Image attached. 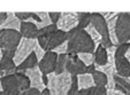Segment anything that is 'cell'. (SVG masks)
I'll return each mask as SVG.
<instances>
[{
  "label": "cell",
  "instance_id": "6da1fadb",
  "mask_svg": "<svg viewBox=\"0 0 130 95\" xmlns=\"http://www.w3.org/2000/svg\"><path fill=\"white\" fill-rule=\"evenodd\" d=\"M67 40H68V54L70 55H78L81 53L94 54L97 49L96 44L88 32L78 28L67 32Z\"/></svg>",
  "mask_w": 130,
  "mask_h": 95
},
{
  "label": "cell",
  "instance_id": "7a4b0ae2",
  "mask_svg": "<svg viewBox=\"0 0 130 95\" xmlns=\"http://www.w3.org/2000/svg\"><path fill=\"white\" fill-rule=\"evenodd\" d=\"M71 84H73V76L67 71L61 75H55V73L48 75L47 88L52 95H68Z\"/></svg>",
  "mask_w": 130,
  "mask_h": 95
},
{
  "label": "cell",
  "instance_id": "3957f363",
  "mask_svg": "<svg viewBox=\"0 0 130 95\" xmlns=\"http://www.w3.org/2000/svg\"><path fill=\"white\" fill-rule=\"evenodd\" d=\"M22 34L16 30H0V48L15 53L22 40Z\"/></svg>",
  "mask_w": 130,
  "mask_h": 95
},
{
  "label": "cell",
  "instance_id": "277c9868",
  "mask_svg": "<svg viewBox=\"0 0 130 95\" xmlns=\"http://www.w3.org/2000/svg\"><path fill=\"white\" fill-rule=\"evenodd\" d=\"M38 44L40 45L43 49L45 52H50L53 51L54 48H57L58 46L62 45L63 42L68 41L67 40V33L61 30H57L55 32L48 34V36H44V37H39L37 39Z\"/></svg>",
  "mask_w": 130,
  "mask_h": 95
},
{
  "label": "cell",
  "instance_id": "5b68a950",
  "mask_svg": "<svg viewBox=\"0 0 130 95\" xmlns=\"http://www.w3.org/2000/svg\"><path fill=\"white\" fill-rule=\"evenodd\" d=\"M116 37L119 45L130 42V13H119L116 22Z\"/></svg>",
  "mask_w": 130,
  "mask_h": 95
},
{
  "label": "cell",
  "instance_id": "8992f818",
  "mask_svg": "<svg viewBox=\"0 0 130 95\" xmlns=\"http://www.w3.org/2000/svg\"><path fill=\"white\" fill-rule=\"evenodd\" d=\"M91 24L96 28V30L100 33L103 41H101V46H104L106 49L109 47L114 46L110 41L109 38V32H108V25L107 21L104 18V16H101L100 13H92V17H91Z\"/></svg>",
  "mask_w": 130,
  "mask_h": 95
},
{
  "label": "cell",
  "instance_id": "52a82bcc",
  "mask_svg": "<svg viewBox=\"0 0 130 95\" xmlns=\"http://www.w3.org/2000/svg\"><path fill=\"white\" fill-rule=\"evenodd\" d=\"M37 40L27 39V38H22L20 45L17 47L16 52H15L14 56V62L16 66H19L25 59H28L35 51V45H36Z\"/></svg>",
  "mask_w": 130,
  "mask_h": 95
},
{
  "label": "cell",
  "instance_id": "ba28073f",
  "mask_svg": "<svg viewBox=\"0 0 130 95\" xmlns=\"http://www.w3.org/2000/svg\"><path fill=\"white\" fill-rule=\"evenodd\" d=\"M1 84L4 92L7 93L8 95H21L23 93L16 73L1 77Z\"/></svg>",
  "mask_w": 130,
  "mask_h": 95
},
{
  "label": "cell",
  "instance_id": "9c48e42d",
  "mask_svg": "<svg viewBox=\"0 0 130 95\" xmlns=\"http://www.w3.org/2000/svg\"><path fill=\"white\" fill-rule=\"evenodd\" d=\"M57 25L58 29L66 33L78 28V13H62Z\"/></svg>",
  "mask_w": 130,
  "mask_h": 95
},
{
  "label": "cell",
  "instance_id": "30bf717a",
  "mask_svg": "<svg viewBox=\"0 0 130 95\" xmlns=\"http://www.w3.org/2000/svg\"><path fill=\"white\" fill-rule=\"evenodd\" d=\"M88 66L79 60L78 55H70L68 54V61L66 64V71L71 76H79L86 73Z\"/></svg>",
  "mask_w": 130,
  "mask_h": 95
},
{
  "label": "cell",
  "instance_id": "8fae6325",
  "mask_svg": "<svg viewBox=\"0 0 130 95\" xmlns=\"http://www.w3.org/2000/svg\"><path fill=\"white\" fill-rule=\"evenodd\" d=\"M58 54L54 53L53 51L46 52L44 59L39 62L38 66H39L40 71H42L44 75H51L54 73L55 68H57V62H58Z\"/></svg>",
  "mask_w": 130,
  "mask_h": 95
},
{
  "label": "cell",
  "instance_id": "7c38bea8",
  "mask_svg": "<svg viewBox=\"0 0 130 95\" xmlns=\"http://www.w3.org/2000/svg\"><path fill=\"white\" fill-rule=\"evenodd\" d=\"M24 75H27V77L30 79L31 88H36L40 92H43L45 89V85L43 83V72L40 71L39 66H35L32 69L25 70Z\"/></svg>",
  "mask_w": 130,
  "mask_h": 95
},
{
  "label": "cell",
  "instance_id": "4fadbf2b",
  "mask_svg": "<svg viewBox=\"0 0 130 95\" xmlns=\"http://www.w3.org/2000/svg\"><path fill=\"white\" fill-rule=\"evenodd\" d=\"M20 32L23 38H27V39L37 40L38 37H39V30H38V28L35 25V23L28 22V21L27 22H22Z\"/></svg>",
  "mask_w": 130,
  "mask_h": 95
},
{
  "label": "cell",
  "instance_id": "5bb4252c",
  "mask_svg": "<svg viewBox=\"0 0 130 95\" xmlns=\"http://www.w3.org/2000/svg\"><path fill=\"white\" fill-rule=\"evenodd\" d=\"M115 68L118 76L123 77V78H129L130 77V62L127 60L125 56L115 59Z\"/></svg>",
  "mask_w": 130,
  "mask_h": 95
},
{
  "label": "cell",
  "instance_id": "9a60e30c",
  "mask_svg": "<svg viewBox=\"0 0 130 95\" xmlns=\"http://www.w3.org/2000/svg\"><path fill=\"white\" fill-rule=\"evenodd\" d=\"M21 25H22V22L16 17L15 13L8 12L7 20L0 27V30H16V31H20Z\"/></svg>",
  "mask_w": 130,
  "mask_h": 95
},
{
  "label": "cell",
  "instance_id": "2e32d148",
  "mask_svg": "<svg viewBox=\"0 0 130 95\" xmlns=\"http://www.w3.org/2000/svg\"><path fill=\"white\" fill-rule=\"evenodd\" d=\"M0 71H3L5 76L16 73V64H15L14 60L7 57V56H3L1 61H0Z\"/></svg>",
  "mask_w": 130,
  "mask_h": 95
},
{
  "label": "cell",
  "instance_id": "e0dca14e",
  "mask_svg": "<svg viewBox=\"0 0 130 95\" xmlns=\"http://www.w3.org/2000/svg\"><path fill=\"white\" fill-rule=\"evenodd\" d=\"M108 62V56H107V49L104 46L99 45L97 47L96 52H94V63L96 66H103L106 65Z\"/></svg>",
  "mask_w": 130,
  "mask_h": 95
},
{
  "label": "cell",
  "instance_id": "ac0fdd59",
  "mask_svg": "<svg viewBox=\"0 0 130 95\" xmlns=\"http://www.w3.org/2000/svg\"><path fill=\"white\" fill-rule=\"evenodd\" d=\"M77 80H78L79 89H90L91 87L96 86L94 85L93 77L90 73H83V75L77 76Z\"/></svg>",
  "mask_w": 130,
  "mask_h": 95
},
{
  "label": "cell",
  "instance_id": "d6986e66",
  "mask_svg": "<svg viewBox=\"0 0 130 95\" xmlns=\"http://www.w3.org/2000/svg\"><path fill=\"white\" fill-rule=\"evenodd\" d=\"M38 64H39V61H38V59H37L36 54L32 53L28 59H25L24 61L20 64V65L16 66V72L17 71L29 70V69H32V68H35V66H38Z\"/></svg>",
  "mask_w": 130,
  "mask_h": 95
},
{
  "label": "cell",
  "instance_id": "ffe728a7",
  "mask_svg": "<svg viewBox=\"0 0 130 95\" xmlns=\"http://www.w3.org/2000/svg\"><path fill=\"white\" fill-rule=\"evenodd\" d=\"M68 61V54H61L58 56V62H57V68L54 73L55 75H61V73L66 72V64Z\"/></svg>",
  "mask_w": 130,
  "mask_h": 95
},
{
  "label": "cell",
  "instance_id": "44dd1931",
  "mask_svg": "<svg viewBox=\"0 0 130 95\" xmlns=\"http://www.w3.org/2000/svg\"><path fill=\"white\" fill-rule=\"evenodd\" d=\"M92 77H93V80H94V85L98 86V87H106L108 83V79H107V76L105 73L100 72V71H94L92 73Z\"/></svg>",
  "mask_w": 130,
  "mask_h": 95
},
{
  "label": "cell",
  "instance_id": "7402d4cb",
  "mask_svg": "<svg viewBox=\"0 0 130 95\" xmlns=\"http://www.w3.org/2000/svg\"><path fill=\"white\" fill-rule=\"evenodd\" d=\"M36 14L38 15V17H39L40 21H42L39 24H35L37 28H38V30H42V29H44V28L50 27L51 24H53L52 21H51V18H50V13H47V12H38V13H36Z\"/></svg>",
  "mask_w": 130,
  "mask_h": 95
},
{
  "label": "cell",
  "instance_id": "603a6c76",
  "mask_svg": "<svg viewBox=\"0 0 130 95\" xmlns=\"http://www.w3.org/2000/svg\"><path fill=\"white\" fill-rule=\"evenodd\" d=\"M92 13H78V29L85 30L91 24Z\"/></svg>",
  "mask_w": 130,
  "mask_h": 95
},
{
  "label": "cell",
  "instance_id": "cb8c5ba5",
  "mask_svg": "<svg viewBox=\"0 0 130 95\" xmlns=\"http://www.w3.org/2000/svg\"><path fill=\"white\" fill-rule=\"evenodd\" d=\"M85 31L89 33V36L92 38V40H93V42L96 44V46L98 47L99 45H101V41H103V38H101L100 33H99L98 31L96 30V28L93 27L92 24H90L88 28L85 29Z\"/></svg>",
  "mask_w": 130,
  "mask_h": 95
},
{
  "label": "cell",
  "instance_id": "d4e9b609",
  "mask_svg": "<svg viewBox=\"0 0 130 95\" xmlns=\"http://www.w3.org/2000/svg\"><path fill=\"white\" fill-rule=\"evenodd\" d=\"M78 57L86 66H90V65H93L94 63V54H91V53H81L78 54Z\"/></svg>",
  "mask_w": 130,
  "mask_h": 95
},
{
  "label": "cell",
  "instance_id": "484cf974",
  "mask_svg": "<svg viewBox=\"0 0 130 95\" xmlns=\"http://www.w3.org/2000/svg\"><path fill=\"white\" fill-rule=\"evenodd\" d=\"M88 95H107V88L93 86L90 89H88Z\"/></svg>",
  "mask_w": 130,
  "mask_h": 95
},
{
  "label": "cell",
  "instance_id": "4316f807",
  "mask_svg": "<svg viewBox=\"0 0 130 95\" xmlns=\"http://www.w3.org/2000/svg\"><path fill=\"white\" fill-rule=\"evenodd\" d=\"M130 47V44H122V45H119L118 49H116V54H115V59H119V57H124L125 54H127L128 49Z\"/></svg>",
  "mask_w": 130,
  "mask_h": 95
},
{
  "label": "cell",
  "instance_id": "83f0119b",
  "mask_svg": "<svg viewBox=\"0 0 130 95\" xmlns=\"http://www.w3.org/2000/svg\"><path fill=\"white\" fill-rule=\"evenodd\" d=\"M34 53L36 54V56H37V59H38V61H42L43 59H44V56H45V54H46V52L44 51V49L40 47V45L38 44V41H36V45H35V51H34Z\"/></svg>",
  "mask_w": 130,
  "mask_h": 95
},
{
  "label": "cell",
  "instance_id": "f1b7e54d",
  "mask_svg": "<svg viewBox=\"0 0 130 95\" xmlns=\"http://www.w3.org/2000/svg\"><path fill=\"white\" fill-rule=\"evenodd\" d=\"M53 52H54V53H57L58 55H61V54H67V53H68V41L63 42L62 45L58 46L57 48H54Z\"/></svg>",
  "mask_w": 130,
  "mask_h": 95
},
{
  "label": "cell",
  "instance_id": "f546056e",
  "mask_svg": "<svg viewBox=\"0 0 130 95\" xmlns=\"http://www.w3.org/2000/svg\"><path fill=\"white\" fill-rule=\"evenodd\" d=\"M15 15H16V17L19 18V20L21 21V22H27L28 20H30L32 16V13H29V12H25V13H15Z\"/></svg>",
  "mask_w": 130,
  "mask_h": 95
},
{
  "label": "cell",
  "instance_id": "4dcf8cb0",
  "mask_svg": "<svg viewBox=\"0 0 130 95\" xmlns=\"http://www.w3.org/2000/svg\"><path fill=\"white\" fill-rule=\"evenodd\" d=\"M61 14L62 13H57V12H51L50 13V18H51V21H52L53 24H58L60 17H61Z\"/></svg>",
  "mask_w": 130,
  "mask_h": 95
},
{
  "label": "cell",
  "instance_id": "1f68e13d",
  "mask_svg": "<svg viewBox=\"0 0 130 95\" xmlns=\"http://www.w3.org/2000/svg\"><path fill=\"white\" fill-rule=\"evenodd\" d=\"M21 95H42V92L38 90V89H36V88H30V89L23 92Z\"/></svg>",
  "mask_w": 130,
  "mask_h": 95
},
{
  "label": "cell",
  "instance_id": "d6a6232c",
  "mask_svg": "<svg viewBox=\"0 0 130 95\" xmlns=\"http://www.w3.org/2000/svg\"><path fill=\"white\" fill-rule=\"evenodd\" d=\"M101 16H104V18H105L106 21L110 20V18H113L114 16H116L118 15V13H100Z\"/></svg>",
  "mask_w": 130,
  "mask_h": 95
},
{
  "label": "cell",
  "instance_id": "836d02e7",
  "mask_svg": "<svg viewBox=\"0 0 130 95\" xmlns=\"http://www.w3.org/2000/svg\"><path fill=\"white\" fill-rule=\"evenodd\" d=\"M8 17V13H4V12H0V27L5 23V21L7 20Z\"/></svg>",
  "mask_w": 130,
  "mask_h": 95
},
{
  "label": "cell",
  "instance_id": "e575fe53",
  "mask_svg": "<svg viewBox=\"0 0 130 95\" xmlns=\"http://www.w3.org/2000/svg\"><path fill=\"white\" fill-rule=\"evenodd\" d=\"M107 95H125L116 89H107Z\"/></svg>",
  "mask_w": 130,
  "mask_h": 95
},
{
  "label": "cell",
  "instance_id": "d590c367",
  "mask_svg": "<svg viewBox=\"0 0 130 95\" xmlns=\"http://www.w3.org/2000/svg\"><path fill=\"white\" fill-rule=\"evenodd\" d=\"M76 95H88V89H81Z\"/></svg>",
  "mask_w": 130,
  "mask_h": 95
},
{
  "label": "cell",
  "instance_id": "8d00e7d4",
  "mask_svg": "<svg viewBox=\"0 0 130 95\" xmlns=\"http://www.w3.org/2000/svg\"><path fill=\"white\" fill-rule=\"evenodd\" d=\"M42 95H52V94H51V92H50L48 88H45V89L42 92Z\"/></svg>",
  "mask_w": 130,
  "mask_h": 95
},
{
  "label": "cell",
  "instance_id": "74e56055",
  "mask_svg": "<svg viewBox=\"0 0 130 95\" xmlns=\"http://www.w3.org/2000/svg\"><path fill=\"white\" fill-rule=\"evenodd\" d=\"M125 57H127V60L130 62V47H129V49H128L127 54H125Z\"/></svg>",
  "mask_w": 130,
  "mask_h": 95
},
{
  "label": "cell",
  "instance_id": "f35d334b",
  "mask_svg": "<svg viewBox=\"0 0 130 95\" xmlns=\"http://www.w3.org/2000/svg\"><path fill=\"white\" fill-rule=\"evenodd\" d=\"M0 92H4V89H3V84H1V78H0Z\"/></svg>",
  "mask_w": 130,
  "mask_h": 95
},
{
  "label": "cell",
  "instance_id": "ab89813d",
  "mask_svg": "<svg viewBox=\"0 0 130 95\" xmlns=\"http://www.w3.org/2000/svg\"><path fill=\"white\" fill-rule=\"evenodd\" d=\"M0 95H8L7 93H5V92H0Z\"/></svg>",
  "mask_w": 130,
  "mask_h": 95
},
{
  "label": "cell",
  "instance_id": "60d3db41",
  "mask_svg": "<svg viewBox=\"0 0 130 95\" xmlns=\"http://www.w3.org/2000/svg\"><path fill=\"white\" fill-rule=\"evenodd\" d=\"M0 56H3V49L0 48Z\"/></svg>",
  "mask_w": 130,
  "mask_h": 95
},
{
  "label": "cell",
  "instance_id": "b9f144b4",
  "mask_svg": "<svg viewBox=\"0 0 130 95\" xmlns=\"http://www.w3.org/2000/svg\"><path fill=\"white\" fill-rule=\"evenodd\" d=\"M128 79V81H129V83H130V77H129V78H127Z\"/></svg>",
  "mask_w": 130,
  "mask_h": 95
},
{
  "label": "cell",
  "instance_id": "7bdbcfd3",
  "mask_svg": "<svg viewBox=\"0 0 130 95\" xmlns=\"http://www.w3.org/2000/svg\"><path fill=\"white\" fill-rule=\"evenodd\" d=\"M1 57H3V56H0V61H1Z\"/></svg>",
  "mask_w": 130,
  "mask_h": 95
},
{
  "label": "cell",
  "instance_id": "ee69618b",
  "mask_svg": "<svg viewBox=\"0 0 130 95\" xmlns=\"http://www.w3.org/2000/svg\"><path fill=\"white\" fill-rule=\"evenodd\" d=\"M129 44H130V42H129Z\"/></svg>",
  "mask_w": 130,
  "mask_h": 95
}]
</instances>
